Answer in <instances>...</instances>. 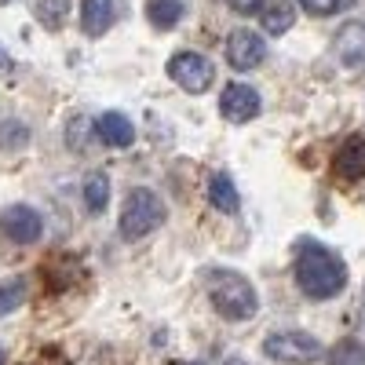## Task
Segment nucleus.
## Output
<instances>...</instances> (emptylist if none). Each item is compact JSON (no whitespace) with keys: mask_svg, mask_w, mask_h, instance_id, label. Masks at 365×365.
<instances>
[{"mask_svg":"<svg viewBox=\"0 0 365 365\" xmlns=\"http://www.w3.org/2000/svg\"><path fill=\"white\" fill-rule=\"evenodd\" d=\"M168 77H172L182 91L201 96V91H208L212 81H216V66H212L205 55H197V51H179V55L168 58Z\"/></svg>","mask_w":365,"mask_h":365,"instance_id":"nucleus-5","label":"nucleus"},{"mask_svg":"<svg viewBox=\"0 0 365 365\" xmlns=\"http://www.w3.org/2000/svg\"><path fill=\"white\" fill-rule=\"evenodd\" d=\"M161 223H165V201L154 190H146V187L132 190L125 208H120V237L139 241L146 234H154Z\"/></svg>","mask_w":365,"mask_h":365,"instance_id":"nucleus-3","label":"nucleus"},{"mask_svg":"<svg viewBox=\"0 0 365 365\" xmlns=\"http://www.w3.org/2000/svg\"><path fill=\"white\" fill-rule=\"evenodd\" d=\"M34 15L44 29H63V22L70 15V0H37Z\"/></svg>","mask_w":365,"mask_h":365,"instance_id":"nucleus-18","label":"nucleus"},{"mask_svg":"<svg viewBox=\"0 0 365 365\" xmlns=\"http://www.w3.org/2000/svg\"><path fill=\"white\" fill-rule=\"evenodd\" d=\"M220 110L227 120H234V125H245V120H252L263 103H259V91L249 88V84H227L223 96H220Z\"/></svg>","mask_w":365,"mask_h":365,"instance_id":"nucleus-8","label":"nucleus"},{"mask_svg":"<svg viewBox=\"0 0 365 365\" xmlns=\"http://www.w3.org/2000/svg\"><path fill=\"white\" fill-rule=\"evenodd\" d=\"M263 4V0H230V8H237V11H256Z\"/></svg>","mask_w":365,"mask_h":365,"instance_id":"nucleus-22","label":"nucleus"},{"mask_svg":"<svg viewBox=\"0 0 365 365\" xmlns=\"http://www.w3.org/2000/svg\"><path fill=\"white\" fill-rule=\"evenodd\" d=\"M208 201L216 205L220 212H227V216H234V212L241 208V197H237V190H234V182H230V175L216 172V175L208 179Z\"/></svg>","mask_w":365,"mask_h":365,"instance_id":"nucleus-13","label":"nucleus"},{"mask_svg":"<svg viewBox=\"0 0 365 365\" xmlns=\"http://www.w3.org/2000/svg\"><path fill=\"white\" fill-rule=\"evenodd\" d=\"M227 365H249V361H241V358H230V361H227Z\"/></svg>","mask_w":365,"mask_h":365,"instance_id":"nucleus-23","label":"nucleus"},{"mask_svg":"<svg viewBox=\"0 0 365 365\" xmlns=\"http://www.w3.org/2000/svg\"><path fill=\"white\" fill-rule=\"evenodd\" d=\"M329 365H365V344L361 340H340L329 351Z\"/></svg>","mask_w":365,"mask_h":365,"instance_id":"nucleus-20","label":"nucleus"},{"mask_svg":"<svg viewBox=\"0 0 365 365\" xmlns=\"http://www.w3.org/2000/svg\"><path fill=\"white\" fill-rule=\"evenodd\" d=\"M26 143H29V128L22 120L0 117V150H22Z\"/></svg>","mask_w":365,"mask_h":365,"instance_id":"nucleus-19","label":"nucleus"},{"mask_svg":"<svg viewBox=\"0 0 365 365\" xmlns=\"http://www.w3.org/2000/svg\"><path fill=\"white\" fill-rule=\"evenodd\" d=\"M172 365H201V361H172Z\"/></svg>","mask_w":365,"mask_h":365,"instance_id":"nucleus-25","label":"nucleus"},{"mask_svg":"<svg viewBox=\"0 0 365 365\" xmlns=\"http://www.w3.org/2000/svg\"><path fill=\"white\" fill-rule=\"evenodd\" d=\"M106 201H110V179L103 172H91L84 179V205H88V212L99 216V212L106 208Z\"/></svg>","mask_w":365,"mask_h":365,"instance_id":"nucleus-16","label":"nucleus"},{"mask_svg":"<svg viewBox=\"0 0 365 365\" xmlns=\"http://www.w3.org/2000/svg\"><path fill=\"white\" fill-rule=\"evenodd\" d=\"M296 285L311 299H332L347 289V263L332 249L307 241V245H299L296 256Z\"/></svg>","mask_w":365,"mask_h":365,"instance_id":"nucleus-1","label":"nucleus"},{"mask_svg":"<svg viewBox=\"0 0 365 365\" xmlns=\"http://www.w3.org/2000/svg\"><path fill=\"white\" fill-rule=\"evenodd\" d=\"M26 292H29L26 278H4L0 282V318H8L11 311H19L26 303Z\"/></svg>","mask_w":365,"mask_h":365,"instance_id":"nucleus-17","label":"nucleus"},{"mask_svg":"<svg viewBox=\"0 0 365 365\" xmlns=\"http://www.w3.org/2000/svg\"><path fill=\"white\" fill-rule=\"evenodd\" d=\"M113 22V0H81V29L88 37H103Z\"/></svg>","mask_w":365,"mask_h":365,"instance_id":"nucleus-12","label":"nucleus"},{"mask_svg":"<svg viewBox=\"0 0 365 365\" xmlns=\"http://www.w3.org/2000/svg\"><path fill=\"white\" fill-rule=\"evenodd\" d=\"M0 365H8V354H4V347H0Z\"/></svg>","mask_w":365,"mask_h":365,"instance_id":"nucleus-24","label":"nucleus"},{"mask_svg":"<svg viewBox=\"0 0 365 365\" xmlns=\"http://www.w3.org/2000/svg\"><path fill=\"white\" fill-rule=\"evenodd\" d=\"M299 4L307 8L311 15H332V11L344 4V0H299Z\"/></svg>","mask_w":365,"mask_h":365,"instance_id":"nucleus-21","label":"nucleus"},{"mask_svg":"<svg viewBox=\"0 0 365 365\" xmlns=\"http://www.w3.org/2000/svg\"><path fill=\"white\" fill-rule=\"evenodd\" d=\"M96 135H99L106 146L125 150V146H132V139H135V128H132V120H128L125 113L110 110V113H103V117L96 120Z\"/></svg>","mask_w":365,"mask_h":365,"instance_id":"nucleus-10","label":"nucleus"},{"mask_svg":"<svg viewBox=\"0 0 365 365\" xmlns=\"http://www.w3.org/2000/svg\"><path fill=\"white\" fill-rule=\"evenodd\" d=\"M336 55L344 66H365V22H344L336 34Z\"/></svg>","mask_w":365,"mask_h":365,"instance_id":"nucleus-9","label":"nucleus"},{"mask_svg":"<svg viewBox=\"0 0 365 365\" xmlns=\"http://www.w3.org/2000/svg\"><path fill=\"white\" fill-rule=\"evenodd\" d=\"M0 230H4V237L15 241V245H34V241L41 237V230H44V223H41L37 208L8 205L4 212H0Z\"/></svg>","mask_w":365,"mask_h":365,"instance_id":"nucleus-6","label":"nucleus"},{"mask_svg":"<svg viewBox=\"0 0 365 365\" xmlns=\"http://www.w3.org/2000/svg\"><path fill=\"white\" fill-rule=\"evenodd\" d=\"M267 58V41L256 34V29H234L227 37V63L234 70H256L259 63Z\"/></svg>","mask_w":365,"mask_h":365,"instance_id":"nucleus-7","label":"nucleus"},{"mask_svg":"<svg viewBox=\"0 0 365 365\" xmlns=\"http://www.w3.org/2000/svg\"><path fill=\"white\" fill-rule=\"evenodd\" d=\"M263 354L274 358V361H289V365H299V361H314L322 354V340L311 336V332H270L263 340Z\"/></svg>","mask_w":365,"mask_h":365,"instance_id":"nucleus-4","label":"nucleus"},{"mask_svg":"<svg viewBox=\"0 0 365 365\" xmlns=\"http://www.w3.org/2000/svg\"><path fill=\"white\" fill-rule=\"evenodd\" d=\"M336 175L340 179H365V135H351L336 150Z\"/></svg>","mask_w":365,"mask_h":365,"instance_id":"nucleus-11","label":"nucleus"},{"mask_svg":"<svg viewBox=\"0 0 365 365\" xmlns=\"http://www.w3.org/2000/svg\"><path fill=\"white\" fill-rule=\"evenodd\" d=\"M208 299L227 322H249L259 311V296L252 282L237 270H212L208 274Z\"/></svg>","mask_w":365,"mask_h":365,"instance_id":"nucleus-2","label":"nucleus"},{"mask_svg":"<svg viewBox=\"0 0 365 365\" xmlns=\"http://www.w3.org/2000/svg\"><path fill=\"white\" fill-rule=\"evenodd\" d=\"M182 11H187V8H182L179 0H150V4H146V19H150L154 29H175Z\"/></svg>","mask_w":365,"mask_h":365,"instance_id":"nucleus-15","label":"nucleus"},{"mask_svg":"<svg viewBox=\"0 0 365 365\" xmlns=\"http://www.w3.org/2000/svg\"><path fill=\"white\" fill-rule=\"evenodd\" d=\"M263 29L267 34H274V37H282V34H289L292 29V22H296V8L289 4V0H274V4H267L263 8Z\"/></svg>","mask_w":365,"mask_h":365,"instance_id":"nucleus-14","label":"nucleus"}]
</instances>
